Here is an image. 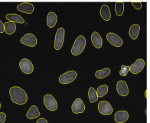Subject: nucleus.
I'll return each mask as SVG.
<instances>
[{"instance_id": "f257e3e1", "label": "nucleus", "mask_w": 150, "mask_h": 123, "mask_svg": "<svg viewBox=\"0 0 150 123\" xmlns=\"http://www.w3.org/2000/svg\"><path fill=\"white\" fill-rule=\"evenodd\" d=\"M9 95L12 101L17 105H24L28 100L27 93L18 86H12L10 88Z\"/></svg>"}, {"instance_id": "f03ea898", "label": "nucleus", "mask_w": 150, "mask_h": 123, "mask_svg": "<svg viewBox=\"0 0 150 123\" xmlns=\"http://www.w3.org/2000/svg\"><path fill=\"white\" fill-rule=\"evenodd\" d=\"M86 46V39L84 36H79L76 39L73 46L71 48V53L74 56H78L82 53Z\"/></svg>"}, {"instance_id": "7ed1b4c3", "label": "nucleus", "mask_w": 150, "mask_h": 123, "mask_svg": "<svg viewBox=\"0 0 150 123\" xmlns=\"http://www.w3.org/2000/svg\"><path fill=\"white\" fill-rule=\"evenodd\" d=\"M64 35H65V30L64 28L61 27L57 30L55 39H54V49L56 50H60L63 46Z\"/></svg>"}, {"instance_id": "20e7f679", "label": "nucleus", "mask_w": 150, "mask_h": 123, "mask_svg": "<svg viewBox=\"0 0 150 123\" xmlns=\"http://www.w3.org/2000/svg\"><path fill=\"white\" fill-rule=\"evenodd\" d=\"M44 104L46 109L50 111H56L57 109V102L53 95L47 94L44 97Z\"/></svg>"}, {"instance_id": "39448f33", "label": "nucleus", "mask_w": 150, "mask_h": 123, "mask_svg": "<svg viewBox=\"0 0 150 123\" xmlns=\"http://www.w3.org/2000/svg\"><path fill=\"white\" fill-rule=\"evenodd\" d=\"M77 73L74 70L68 71L65 73L62 74L59 77V82L61 84H69L75 80L77 78Z\"/></svg>"}, {"instance_id": "423d86ee", "label": "nucleus", "mask_w": 150, "mask_h": 123, "mask_svg": "<svg viewBox=\"0 0 150 123\" xmlns=\"http://www.w3.org/2000/svg\"><path fill=\"white\" fill-rule=\"evenodd\" d=\"M19 67L22 72L25 74H31L33 72L34 66L33 64L28 59H22L19 61Z\"/></svg>"}, {"instance_id": "0eeeda50", "label": "nucleus", "mask_w": 150, "mask_h": 123, "mask_svg": "<svg viewBox=\"0 0 150 123\" xmlns=\"http://www.w3.org/2000/svg\"><path fill=\"white\" fill-rule=\"evenodd\" d=\"M21 43L25 45V46L34 47L37 45V38L32 33H27L24 35L20 40Z\"/></svg>"}, {"instance_id": "6e6552de", "label": "nucleus", "mask_w": 150, "mask_h": 123, "mask_svg": "<svg viewBox=\"0 0 150 123\" xmlns=\"http://www.w3.org/2000/svg\"><path fill=\"white\" fill-rule=\"evenodd\" d=\"M98 111L103 115H111L112 112V107L108 102L101 101L98 103Z\"/></svg>"}, {"instance_id": "1a4fd4ad", "label": "nucleus", "mask_w": 150, "mask_h": 123, "mask_svg": "<svg viewBox=\"0 0 150 123\" xmlns=\"http://www.w3.org/2000/svg\"><path fill=\"white\" fill-rule=\"evenodd\" d=\"M107 39L111 45L116 46V47H120L123 43L121 37L113 32H108L107 34Z\"/></svg>"}, {"instance_id": "9d476101", "label": "nucleus", "mask_w": 150, "mask_h": 123, "mask_svg": "<svg viewBox=\"0 0 150 123\" xmlns=\"http://www.w3.org/2000/svg\"><path fill=\"white\" fill-rule=\"evenodd\" d=\"M145 67V60L142 59H139L136 60L134 63L129 66V71L132 74H138L142 71L143 68Z\"/></svg>"}, {"instance_id": "9b49d317", "label": "nucleus", "mask_w": 150, "mask_h": 123, "mask_svg": "<svg viewBox=\"0 0 150 123\" xmlns=\"http://www.w3.org/2000/svg\"><path fill=\"white\" fill-rule=\"evenodd\" d=\"M72 112L75 114L83 113L85 110V105L81 99H76L74 103L71 105Z\"/></svg>"}, {"instance_id": "f8f14e48", "label": "nucleus", "mask_w": 150, "mask_h": 123, "mask_svg": "<svg viewBox=\"0 0 150 123\" xmlns=\"http://www.w3.org/2000/svg\"><path fill=\"white\" fill-rule=\"evenodd\" d=\"M17 9L20 12L27 13V14H31L34 11V6L32 3L28 2H24L20 3L17 6Z\"/></svg>"}, {"instance_id": "ddd939ff", "label": "nucleus", "mask_w": 150, "mask_h": 123, "mask_svg": "<svg viewBox=\"0 0 150 123\" xmlns=\"http://www.w3.org/2000/svg\"><path fill=\"white\" fill-rule=\"evenodd\" d=\"M117 90L121 96H127L129 94V88L127 82L123 80H120L117 83Z\"/></svg>"}, {"instance_id": "4468645a", "label": "nucleus", "mask_w": 150, "mask_h": 123, "mask_svg": "<svg viewBox=\"0 0 150 123\" xmlns=\"http://www.w3.org/2000/svg\"><path fill=\"white\" fill-rule=\"evenodd\" d=\"M115 122L117 123H124L125 122L127 121L129 119V113L128 112L124 111V110H121L118 111L115 113L114 115Z\"/></svg>"}, {"instance_id": "2eb2a0df", "label": "nucleus", "mask_w": 150, "mask_h": 123, "mask_svg": "<svg viewBox=\"0 0 150 123\" xmlns=\"http://www.w3.org/2000/svg\"><path fill=\"white\" fill-rule=\"evenodd\" d=\"M91 41L93 43V46L97 49H100L101 48L102 45H103V39L100 35L97 32H93L91 35Z\"/></svg>"}, {"instance_id": "dca6fc26", "label": "nucleus", "mask_w": 150, "mask_h": 123, "mask_svg": "<svg viewBox=\"0 0 150 123\" xmlns=\"http://www.w3.org/2000/svg\"><path fill=\"white\" fill-rule=\"evenodd\" d=\"M40 115H41V113L38 111L37 106L36 105H32L28 109L27 114H26V117L29 119H33L37 117H39Z\"/></svg>"}, {"instance_id": "f3484780", "label": "nucleus", "mask_w": 150, "mask_h": 123, "mask_svg": "<svg viewBox=\"0 0 150 123\" xmlns=\"http://www.w3.org/2000/svg\"><path fill=\"white\" fill-rule=\"evenodd\" d=\"M100 16L101 17L106 21H109L111 19V12L109 6L106 4H103L100 8Z\"/></svg>"}, {"instance_id": "a211bd4d", "label": "nucleus", "mask_w": 150, "mask_h": 123, "mask_svg": "<svg viewBox=\"0 0 150 123\" xmlns=\"http://www.w3.org/2000/svg\"><path fill=\"white\" fill-rule=\"evenodd\" d=\"M6 19H8L9 22H12L16 23H24L25 22V20L22 18V16H19L18 14H16V13H9V14H7L6 16Z\"/></svg>"}, {"instance_id": "6ab92c4d", "label": "nucleus", "mask_w": 150, "mask_h": 123, "mask_svg": "<svg viewBox=\"0 0 150 123\" xmlns=\"http://www.w3.org/2000/svg\"><path fill=\"white\" fill-rule=\"evenodd\" d=\"M57 15L53 12H49L47 16V25L50 28H53L57 24Z\"/></svg>"}, {"instance_id": "aec40b11", "label": "nucleus", "mask_w": 150, "mask_h": 123, "mask_svg": "<svg viewBox=\"0 0 150 123\" xmlns=\"http://www.w3.org/2000/svg\"><path fill=\"white\" fill-rule=\"evenodd\" d=\"M139 31H140V26H139L138 24L132 25L130 26V28H129V36L131 37V39H136L139 36Z\"/></svg>"}, {"instance_id": "412c9836", "label": "nucleus", "mask_w": 150, "mask_h": 123, "mask_svg": "<svg viewBox=\"0 0 150 123\" xmlns=\"http://www.w3.org/2000/svg\"><path fill=\"white\" fill-rule=\"evenodd\" d=\"M16 30V23L12 22H8L4 23V31L8 35H12L14 33Z\"/></svg>"}, {"instance_id": "4be33fe9", "label": "nucleus", "mask_w": 150, "mask_h": 123, "mask_svg": "<svg viewBox=\"0 0 150 123\" xmlns=\"http://www.w3.org/2000/svg\"><path fill=\"white\" fill-rule=\"evenodd\" d=\"M110 69L109 68H105L101 70H97L95 73V76L97 78V79H104L105 77H107V76H109L110 74Z\"/></svg>"}, {"instance_id": "5701e85b", "label": "nucleus", "mask_w": 150, "mask_h": 123, "mask_svg": "<svg viewBox=\"0 0 150 123\" xmlns=\"http://www.w3.org/2000/svg\"><path fill=\"white\" fill-rule=\"evenodd\" d=\"M97 94L98 98H102L105 95H107V93L108 92V86L107 85H100V86H99L97 88Z\"/></svg>"}, {"instance_id": "b1692460", "label": "nucleus", "mask_w": 150, "mask_h": 123, "mask_svg": "<svg viewBox=\"0 0 150 123\" xmlns=\"http://www.w3.org/2000/svg\"><path fill=\"white\" fill-rule=\"evenodd\" d=\"M88 96H89L90 102L91 103H93L95 102H97L98 100V96H97V92L94 89V88L91 87L88 91Z\"/></svg>"}, {"instance_id": "393cba45", "label": "nucleus", "mask_w": 150, "mask_h": 123, "mask_svg": "<svg viewBox=\"0 0 150 123\" xmlns=\"http://www.w3.org/2000/svg\"><path fill=\"white\" fill-rule=\"evenodd\" d=\"M115 12L117 16H120L124 12V2H117L115 4Z\"/></svg>"}, {"instance_id": "a878e982", "label": "nucleus", "mask_w": 150, "mask_h": 123, "mask_svg": "<svg viewBox=\"0 0 150 123\" xmlns=\"http://www.w3.org/2000/svg\"><path fill=\"white\" fill-rule=\"evenodd\" d=\"M129 72V66H121L120 71V74L122 76H127Z\"/></svg>"}, {"instance_id": "bb28decb", "label": "nucleus", "mask_w": 150, "mask_h": 123, "mask_svg": "<svg viewBox=\"0 0 150 123\" xmlns=\"http://www.w3.org/2000/svg\"><path fill=\"white\" fill-rule=\"evenodd\" d=\"M132 5L136 9H140L142 8V2H132Z\"/></svg>"}, {"instance_id": "cd10ccee", "label": "nucleus", "mask_w": 150, "mask_h": 123, "mask_svg": "<svg viewBox=\"0 0 150 123\" xmlns=\"http://www.w3.org/2000/svg\"><path fill=\"white\" fill-rule=\"evenodd\" d=\"M6 115L4 112H0V123H4L6 121Z\"/></svg>"}, {"instance_id": "c85d7f7f", "label": "nucleus", "mask_w": 150, "mask_h": 123, "mask_svg": "<svg viewBox=\"0 0 150 123\" xmlns=\"http://www.w3.org/2000/svg\"><path fill=\"white\" fill-rule=\"evenodd\" d=\"M4 32V23L0 20V33H2Z\"/></svg>"}, {"instance_id": "c756f323", "label": "nucleus", "mask_w": 150, "mask_h": 123, "mask_svg": "<svg viewBox=\"0 0 150 123\" xmlns=\"http://www.w3.org/2000/svg\"><path fill=\"white\" fill-rule=\"evenodd\" d=\"M36 123H47V121L45 119H44V118H41V119H39L36 122Z\"/></svg>"}, {"instance_id": "7c9ffc66", "label": "nucleus", "mask_w": 150, "mask_h": 123, "mask_svg": "<svg viewBox=\"0 0 150 123\" xmlns=\"http://www.w3.org/2000/svg\"><path fill=\"white\" fill-rule=\"evenodd\" d=\"M0 109H1V103H0Z\"/></svg>"}]
</instances>
